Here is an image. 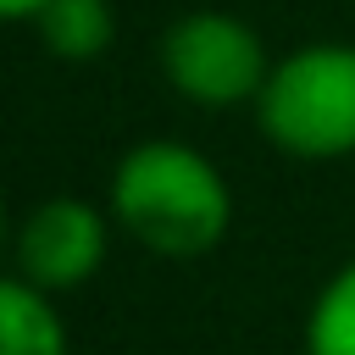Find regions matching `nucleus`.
Returning a JSON list of instances; mask_svg holds the SVG:
<instances>
[{
	"label": "nucleus",
	"mask_w": 355,
	"mask_h": 355,
	"mask_svg": "<svg viewBox=\"0 0 355 355\" xmlns=\"http://www.w3.org/2000/svg\"><path fill=\"white\" fill-rule=\"evenodd\" d=\"M266 144L294 161H344L355 155V44L316 39L272 61V78L255 100Z\"/></svg>",
	"instance_id": "2"
},
{
	"label": "nucleus",
	"mask_w": 355,
	"mask_h": 355,
	"mask_svg": "<svg viewBox=\"0 0 355 355\" xmlns=\"http://www.w3.org/2000/svg\"><path fill=\"white\" fill-rule=\"evenodd\" d=\"M305 355H355V261H344L311 300Z\"/></svg>",
	"instance_id": "7"
},
{
	"label": "nucleus",
	"mask_w": 355,
	"mask_h": 355,
	"mask_svg": "<svg viewBox=\"0 0 355 355\" xmlns=\"http://www.w3.org/2000/svg\"><path fill=\"white\" fill-rule=\"evenodd\" d=\"M33 28H39V39H44L50 55H61V61H94L116 39V11H111V0H50L33 17Z\"/></svg>",
	"instance_id": "6"
},
{
	"label": "nucleus",
	"mask_w": 355,
	"mask_h": 355,
	"mask_svg": "<svg viewBox=\"0 0 355 355\" xmlns=\"http://www.w3.org/2000/svg\"><path fill=\"white\" fill-rule=\"evenodd\" d=\"M111 222L161 261H194L227 239L233 194L216 161L194 144L144 139L122 150L111 172Z\"/></svg>",
	"instance_id": "1"
},
{
	"label": "nucleus",
	"mask_w": 355,
	"mask_h": 355,
	"mask_svg": "<svg viewBox=\"0 0 355 355\" xmlns=\"http://www.w3.org/2000/svg\"><path fill=\"white\" fill-rule=\"evenodd\" d=\"M161 72L189 105L222 111V105L261 100L266 78H272V55H266V39L244 17L189 11L161 33Z\"/></svg>",
	"instance_id": "3"
},
{
	"label": "nucleus",
	"mask_w": 355,
	"mask_h": 355,
	"mask_svg": "<svg viewBox=\"0 0 355 355\" xmlns=\"http://www.w3.org/2000/svg\"><path fill=\"white\" fill-rule=\"evenodd\" d=\"M44 6H50V0H0V11H6L11 22H33Z\"/></svg>",
	"instance_id": "8"
},
{
	"label": "nucleus",
	"mask_w": 355,
	"mask_h": 355,
	"mask_svg": "<svg viewBox=\"0 0 355 355\" xmlns=\"http://www.w3.org/2000/svg\"><path fill=\"white\" fill-rule=\"evenodd\" d=\"M0 355H67L61 311L17 272L0 283Z\"/></svg>",
	"instance_id": "5"
},
{
	"label": "nucleus",
	"mask_w": 355,
	"mask_h": 355,
	"mask_svg": "<svg viewBox=\"0 0 355 355\" xmlns=\"http://www.w3.org/2000/svg\"><path fill=\"white\" fill-rule=\"evenodd\" d=\"M105 244H111L105 211H94L78 194L39 200L17 227V277H28L44 294L83 288L105 266Z\"/></svg>",
	"instance_id": "4"
}]
</instances>
